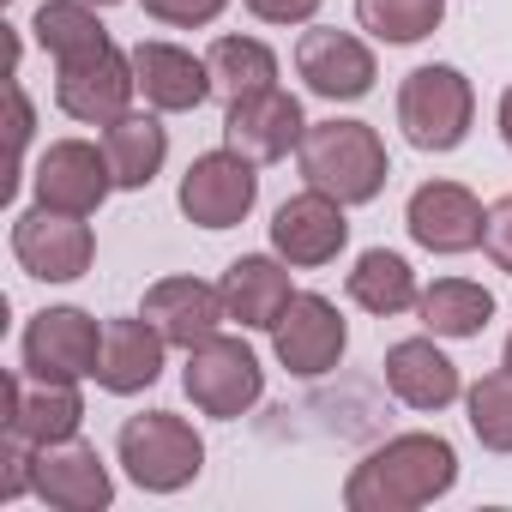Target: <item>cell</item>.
I'll use <instances>...</instances> for the list:
<instances>
[{"mask_svg": "<svg viewBox=\"0 0 512 512\" xmlns=\"http://www.w3.org/2000/svg\"><path fill=\"white\" fill-rule=\"evenodd\" d=\"M458 488V446L434 428H410L380 440L350 476L344 506L350 512H422Z\"/></svg>", "mask_w": 512, "mask_h": 512, "instance_id": "cell-1", "label": "cell"}, {"mask_svg": "<svg viewBox=\"0 0 512 512\" xmlns=\"http://www.w3.org/2000/svg\"><path fill=\"white\" fill-rule=\"evenodd\" d=\"M302 163V181L332 193L338 205H374L392 181V157H386V139L356 121V115H332V121H308V139L296 151Z\"/></svg>", "mask_w": 512, "mask_h": 512, "instance_id": "cell-2", "label": "cell"}, {"mask_svg": "<svg viewBox=\"0 0 512 512\" xmlns=\"http://www.w3.org/2000/svg\"><path fill=\"white\" fill-rule=\"evenodd\" d=\"M115 458H121V470H127L133 488H145V494H181L205 470V440H199V428L187 416L145 410V416H127L121 422Z\"/></svg>", "mask_w": 512, "mask_h": 512, "instance_id": "cell-3", "label": "cell"}, {"mask_svg": "<svg viewBox=\"0 0 512 512\" xmlns=\"http://www.w3.org/2000/svg\"><path fill=\"white\" fill-rule=\"evenodd\" d=\"M398 127L416 151L428 157H446L470 139L476 127V85L452 67V61H428V67H410L404 85H398Z\"/></svg>", "mask_w": 512, "mask_h": 512, "instance_id": "cell-4", "label": "cell"}, {"mask_svg": "<svg viewBox=\"0 0 512 512\" xmlns=\"http://www.w3.org/2000/svg\"><path fill=\"white\" fill-rule=\"evenodd\" d=\"M181 392H187V404L199 416L235 422V416H247L253 404L266 398V362H260V350H253L247 338L217 332V338H205V344L187 350Z\"/></svg>", "mask_w": 512, "mask_h": 512, "instance_id": "cell-5", "label": "cell"}, {"mask_svg": "<svg viewBox=\"0 0 512 512\" xmlns=\"http://www.w3.org/2000/svg\"><path fill=\"white\" fill-rule=\"evenodd\" d=\"M175 205L199 229H235V223H247L253 205H260V163L229 151V145L199 151L187 163L181 187H175Z\"/></svg>", "mask_w": 512, "mask_h": 512, "instance_id": "cell-6", "label": "cell"}, {"mask_svg": "<svg viewBox=\"0 0 512 512\" xmlns=\"http://www.w3.org/2000/svg\"><path fill=\"white\" fill-rule=\"evenodd\" d=\"M97 356H103V320L61 302L31 314L25 338H19V368L31 380H97Z\"/></svg>", "mask_w": 512, "mask_h": 512, "instance_id": "cell-7", "label": "cell"}, {"mask_svg": "<svg viewBox=\"0 0 512 512\" xmlns=\"http://www.w3.org/2000/svg\"><path fill=\"white\" fill-rule=\"evenodd\" d=\"M13 260L37 284H79L97 266V229L85 217L49 211V205L31 199V211L13 217Z\"/></svg>", "mask_w": 512, "mask_h": 512, "instance_id": "cell-8", "label": "cell"}, {"mask_svg": "<svg viewBox=\"0 0 512 512\" xmlns=\"http://www.w3.org/2000/svg\"><path fill=\"white\" fill-rule=\"evenodd\" d=\"M139 97V73H133V49H97L79 61L55 67V103L67 121L79 127H115Z\"/></svg>", "mask_w": 512, "mask_h": 512, "instance_id": "cell-9", "label": "cell"}, {"mask_svg": "<svg viewBox=\"0 0 512 512\" xmlns=\"http://www.w3.org/2000/svg\"><path fill=\"white\" fill-rule=\"evenodd\" d=\"M31 193H37V205H49V211L97 217L103 199L121 193V187H115V169H109L103 139H97V145H91V139H49V151H43L37 169H31Z\"/></svg>", "mask_w": 512, "mask_h": 512, "instance_id": "cell-10", "label": "cell"}, {"mask_svg": "<svg viewBox=\"0 0 512 512\" xmlns=\"http://www.w3.org/2000/svg\"><path fill=\"white\" fill-rule=\"evenodd\" d=\"M302 139H308V115H302V97L284 85L223 103V145L253 163H284L290 151H302Z\"/></svg>", "mask_w": 512, "mask_h": 512, "instance_id": "cell-11", "label": "cell"}, {"mask_svg": "<svg viewBox=\"0 0 512 512\" xmlns=\"http://www.w3.org/2000/svg\"><path fill=\"white\" fill-rule=\"evenodd\" d=\"M344 350H350V320L338 314V302L320 296V290H296V302L272 326L278 368H290L296 380H320L344 362Z\"/></svg>", "mask_w": 512, "mask_h": 512, "instance_id": "cell-12", "label": "cell"}, {"mask_svg": "<svg viewBox=\"0 0 512 512\" xmlns=\"http://www.w3.org/2000/svg\"><path fill=\"white\" fill-rule=\"evenodd\" d=\"M296 79L320 97V103H362L380 79V61L368 49V37L356 31H332V25H308L296 43Z\"/></svg>", "mask_w": 512, "mask_h": 512, "instance_id": "cell-13", "label": "cell"}, {"mask_svg": "<svg viewBox=\"0 0 512 512\" xmlns=\"http://www.w3.org/2000/svg\"><path fill=\"white\" fill-rule=\"evenodd\" d=\"M350 205H338L332 193L320 187H302L290 193L278 211H272V253L290 260L296 272H314V266H332L338 253L350 247Z\"/></svg>", "mask_w": 512, "mask_h": 512, "instance_id": "cell-14", "label": "cell"}, {"mask_svg": "<svg viewBox=\"0 0 512 512\" xmlns=\"http://www.w3.org/2000/svg\"><path fill=\"white\" fill-rule=\"evenodd\" d=\"M482 217L488 205L464 187V181H422L404 199V229L422 253H440V260H458V253L482 247Z\"/></svg>", "mask_w": 512, "mask_h": 512, "instance_id": "cell-15", "label": "cell"}, {"mask_svg": "<svg viewBox=\"0 0 512 512\" xmlns=\"http://www.w3.org/2000/svg\"><path fill=\"white\" fill-rule=\"evenodd\" d=\"M7 392V434H25L31 446H67L85 428V392L79 380H31L25 368L0 374Z\"/></svg>", "mask_w": 512, "mask_h": 512, "instance_id": "cell-16", "label": "cell"}, {"mask_svg": "<svg viewBox=\"0 0 512 512\" xmlns=\"http://www.w3.org/2000/svg\"><path fill=\"white\" fill-rule=\"evenodd\" d=\"M380 368H386V392H392L404 410L440 416L446 404L464 398V374H458V362L440 350L434 332H422V338H398V344L386 350Z\"/></svg>", "mask_w": 512, "mask_h": 512, "instance_id": "cell-17", "label": "cell"}, {"mask_svg": "<svg viewBox=\"0 0 512 512\" xmlns=\"http://www.w3.org/2000/svg\"><path fill=\"white\" fill-rule=\"evenodd\" d=\"M169 362V338L145 320V314H115L103 320V356H97V386L109 398H139L163 380Z\"/></svg>", "mask_w": 512, "mask_h": 512, "instance_id": "cell-18", "label": "cell"}, {"mask_svg": "<svg viewBox=\"0 0 512 512\" xmlns=\"http://www.w3.org/2000/svg\"><path fill=\"white\" fill-rule=\"evenodd\" d=\"M163 338L169 350H193L205 338H217L229 326V308H223V284H205V278H157L145 290V308H139Z\"/></svg>", "mask_w": 512, "mask_h": 512, "instance_id": "cell-19", "label": "cell"}, {"mask_svg": "<svg viewBox=\"0 0 512 512\" xmlns=\"http://www.w3.org/2000/svg\"><path fill=\"white\" fill-rule=\"evenodd\" d=\"M37 500L55 512H109L115 506V476L97 446L67 440V446H37Z\"/></svg>", "mask_w": 512, "mask_h": 512, "instance_id": "cell-20", "label": "cell"}, {"mask_svg": "<svg viewBox=\"0 0 512 512\" xmlns=\"http://www.w3.org/2000/svg\"><path fill=\"white\" fill-rule=\"evenodd\" d=\"M133 73H139L145 109H157V115H193V109H205V97L217 91L205 55H193V49H181V43H163V37H151V43L133 49Z\"/></svg>", "mask_w": 512, "mask_h": 512, "instance_id": "cell-21", "label": "cell"}, {"mask_svg": "<svg viewBox=\"0 0 512 512\" xmlns=\"http://www.w3.org/2000/svg\"><path fill=\"white\" fill-rule=\"evenodd\" d=\"M290 260L278 253H241L223 272V308H229V326L241 332H272L284 320V308L296 302V284H290Z\"/></svg>", "mask_w": 512, "mask_h": 512, "instance_id": "cell-22", "label": "cell"}, {"mask_svg": "<svg viewBox=\"0 0 512 512\" xmlns=\"http://www.w3.org/2000/svg\"><path fill=\"white\" fill-rule=\"evenodd\" d=\"M103 151H109V169H115V187L121 193H145L163 163H169V127L157 109H127L115 127H103Z\"/></svg>", "mask_w": 512, "mask_h": 512, "instance_id": "cell-23", "label": "cell"}, {"mask_svg": "<svg viewBox=\"0 0 512 512\" xmlns=\"http://www.w3.org/2000/svg\"><path fill=\"white\" fill-rule=\"evenodd\" d=\"M344 290H350V302H356L362 314H374V320H398V314L416 308L422 278H416V266L404 260L398 247H368V253H356V266H350Z\"/></svg>", "mask_w": 512, "mask_h": 512, "instance_id": "cell-24", "label": "cell"}, {"mask_svg": "<svg viewBox=\"0 0 512 512\" xmlns=\"http://www.w3.org/2000/svg\"><path fill=\"white\" fill-rule=\"evenodd\" d=\"M416 320H422V332H434L446 344L482 338L488 320H494V290L476 284V278H434L416 296Z\"/></svg>", "mask_w": 512, "mask_h": 512, "instance_id": "cell-25", "label": "cell"}, {"mask_svg": "<svg viewBox=\"0 0 512 512\" xmlns=\"http://www.w3.org/2000/svg\"><path fill=\"white\" fill-rule=\"evenodd\" d=\"M97 13H103V7H91V0H43L37 19H31V37H37V49H43L55 67H61V61H79V55H97V49L115 43Z\"/></svg>", "mask_w": 512, "mask_h": 512, "instance_id": "cell-26", "label": "cell"}, {"mask_svg": "<svg viewBox=\"0 0 512 512\" xmlns=\"http://www.w3.org/2000/svg\"><path fill=\"white\" fill-rule=\"evenodd\" d=\"M205 67H211V85H217L223 103H229V97H247V91L278 85V49L260 43V37H211Z\"/></svg>", "mask_w": 512, "mask_h": 512, "instance_id": "cell-27", "label": "cell"}, {"mask_svg": "<svg viewBox=\"0 0 512 512\" xmlns=\"http://www.w3.org/2000/svg\"><path fill=\"white\" fill-rule=\"evenodd\" d=\"M356 25L386 49H410L446 25V0H356Z\"/></svg>", "mask_w": 512, "mask_h": 512, "instance_id": "cell-28", "label": "cell"}, {"mask_svg": "<svg viewBox=\"0 0 512 512\" xmlns=\"http://www.w3.org/2000/svg\"><path fill=\"white\" fill-rule=\"evenodd\" d=\"M464 422L488 452H512V368H494L464 386Z\"/></svg>", "mask_w": 512, "mask_h": 512, "instance_id": "cell-29", "label": "cell"}, {"mask_svg": "<svg viewBox=\"0 0 512 512\" xmlns=\"http://www.w3.org/2000/svg\"><path fill=\"white\" fill-rule=\"evenodd\" d=\"M37 494V446L25 434H0V500H25Z\"/></svg>", "mask_w": 512, "mask_h": 512, "instance_id": "cell-30", "label": "cell"}, {"mask_svg": "<svg viewBox=\"0 0 512 512\" xmlns=\"http://www.w3.org/2000/svg\"><path fill=\"white\" fill-rule=\"evenodd\" d=\"M139 7H145V19H157L169 31H205L223 19L229 0H139Z\"/></svg>", "mask_w": 512, "mask_h": 512, "instance_id": "cell-31", "label": "cell"}, {"mask_svg": "<svg viewBox=\"0 0 512 512\" xmlns=\"http://www.w3.org/2000/svg\"><path fill=\"white\" fill-rule=\"evenodd\" d=\"M482 253L494 260V272L512 278V193H500L482 217Z\"/></svg>", "mask_w": 512, "mask_h": 512, "instance_id": "cell-32", "label": "cell"}, {"mask_svg": "<svg viewBox=\"0 0 512 512\" xmlns=\"http://www.w3.org/2000/svg\"><path fill=\"white\" fill-rule=\"evenodd\" d=\"M7 97H13V181H7V193H13V187H19V175H25V151H31L37 115H31V97H25V85H19V79H7Z\"/></svg>", "mask_w": 512, "mask_h": 512, "instance_id": "cell-33", "label": "cell"}, {"mask_svg": "<svg viewBox=\"0 0 512 512\" xmlns=\"http://www.w3.org/2000/svg\"><path fill=\"white\" fill-rule=\"evenodd\" d=\"M241 7L253 13V19H260V25H314L320 19V7H326V0H241Z\"/></svg>", "mask_w": 512, "mask_h": 512, "instance_id": "cell-34", "label": "cell"}, {"mask_svg": "<svg viewBox=\"0 0 512 512\" xmlns=\"http://www.w3.org/2000/svg\"><path fill=\"white\" fill-rule=\"evenodd\" d=\"M494 127H500V145L512 151V85L500 91V109H494Z\"/></svg>", "mask_w": 512, "mask_h": 512, "instance_id": "cell-35", "label": "cell"}, {"mask_svg": "<svg viewBox=\"0 0 512 512\" xmlns=\"http://www.w3.org/2000/svg\"><path fill=\"white\" fill-rule=\"evenodd\" d=\"M500 368H512V332H506V350H500Z\"/></svg>", "mask_w": 512, "mask_h": 512, "instance_id": "cell-36", "label": "cell"}, {"mask_svg": "<svg viewBox=\"0 0 512 512\" xmlns=\"http://www.w3.org/2000/svg\"><path fill=\"white\" fill-rule=\"evenodd\" d=\"M91 7H121V0H91Z\"/></svg>", "mask_w": 512, "mask_h": 512, "instance_id": "cell-37", "label": "cell"}]
</instances>
